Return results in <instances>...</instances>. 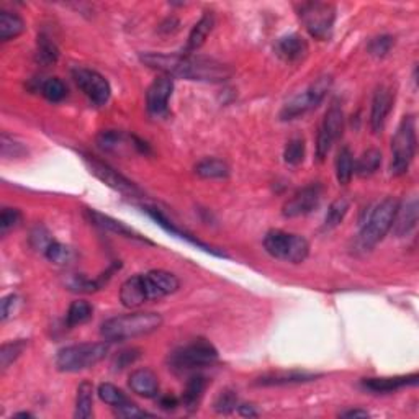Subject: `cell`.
<instances>
[{
  "instance_id": "32",
  "label": "cell",
  "mask_w": 419,
  "mask_h": 419,
  "mask_svg": "<svg viewBox=\"0 0 419 419\" xmlns=\"http://www.w3.org/2000/svg\"><path fill=\"white\" fill-rule=\"evenodd\" d=\"M92 315H94L92 305L85 302V300H77V302H72L71 306H69L67 315H66V325L69 327L85 325L92 320Z\"/></svg>"
},
{
  "instance_id": "27",
  "label": "cell",
  "mask_w": 419,
  "mask_h": 419,
  "mask_svg": "<svg viewBox=\"0 0 419 419\" xmlns=\"http://www.w3.org/2000/svg\"><path fill=\"white\" fill-rule=\"evenodd\" d=\"M25 31V21L20 15L2 10L0 12V40L4 43L18 38Z\"/></svg>"
},
{
  "instance_id": "2",
  "label": "cell",
  "mask_w": 419,
  "mask_h": 419,
  "mask_svg": "<svg viewBox=\"0 0 419 419\" xmlns=\"http://www.w3.org/2000/svg\"><path fill=\"white\" fill-rule=\"evenodd\" d=\"M164 320L154 311H134L107 320L100 327V336L107 342H123L139 336H148L163 326Z\"/></svg>"
},
{
  "instance_id": "9",
  "label": "cell",
  "mask_w": 419,
  "mask_h": 419,
  "mask_svg": "<svg viewBox=\"0 0 419 419\" xmlns=\"http://www.w3.org/2000/svg\"><path fill=\"white\" fill-rule=\"evenodd\" d=\"M298 17L308 33L316 40H327L336 21V7L327 2H303Z\"/></svg>"
},
{
  "instance_id": "13",
  "label": "cell",
  "mask_w": 419,
  "mask_h": 419,
  "mask_svg": "<svg viewBox=\"0 0 419 419\" xmlns=\"http://www.w3.org/2000/svg\"><path fill=\"white\" fill-rule=\"evenodd\" d=\"M321 198H323V187L320 184H310L293 193L285 202L282 208V213L285 218L305 217L315 212L320 207Z\"/></svg>"
},
{
  "instance_id": "48",
  "label": "cell",
  "mask_w": 419,
  "mask_h": 419,
  "mask_svg": "<svg viewBox=\"0 0 419 419\" xmlns=\"http://www.w3.org/2000/svg\"><path fill=\"white\" fill-rule=\"evenodd\" d=\"M20 305L17 295H9L2 300V321H7L12 318L15 311H17V306Z\"/></svg>"
},
{
  "instance_id": "38",
  "label": "cell",
  "mask_w": 419,
  "mask_h": 419,
  "mask_svg": "<svg viewBox=\"0 0 419 419\" xmlns=\"http://www.w3.org/2000/svg\"><path fill=\"white\" fill-rule=\"evenodd\" d=\"M305 153H306L305 139L303 138H292L287 143L285 151H283V159H285V163L290 165H298V164L303 163Z\"/></svg>"
},
{
  "instance_id": "19",
  "label": "cell",
  "mask_w": 419,
  "mask_h": 419,
  "mask_svg": "<svg viewBox=\"0 0 419 419\" xmlns=\"http://www.w3.org/2000/svg\"><path fill=\"white\" fill-rule=\"evenodd\" d=\"M308 43L298 33H290L282 36L276 43V55L285 62H298L308 55Z\"/></svg>"
},
{
  "instance_id": "42",
  "label": "cell",
  "mask_w": 419,
  "mask_h": 419,
  "mask_svg": "<svg viewBox=\"0 0 419 419\" xmlns=\"http://www.w3.org/2000/svg\"><path fill=\"white\" fill-rule=\"evenodd\" d=\"M45 254L48 257V261L62 266V264H66V262H69V259H71L72 252H71V249L67 248V246L58 243V241H53V243L46 248Z\"/></svg>"
},
{
  "instance_id": "36",
  "label": "cell",
  "mask_w": 419,
  "mask_h": 419,
  "mask_svg": "<svg viewBox=\"0 0 419 419\" xmlns=\"http://www.w3.org/2000/svg\"><path fill=\"white\" fill-rule=\"evenodd\" d=\"M26 349V341L18 339L13 342H7L0 347V367L2 370H7L17 359L23 354Z\"/></svg>"
},
{
  "instance_id": "31",
  "label": "cell",
  "mask_w": 419,
  "mask_h": 419,
  "mask_svg": "<svg viewBox=\"0 0 419 419\" xmlns=\"http://www.w3.org/2000/svg\"><path fill=\"white\" fill-rule=\"evenodd\" d=\"M381 165V153L379 149H367L361 154L356 163H354V174L359 177H370L380 169Z\"/></svg>"
},
{
  "instance_id": "7",
  "label": "cell",
  "mask_w": 419,
  "mask_h": 419,
  "mask_svg": "<svg viewBox=\"0 0 419 419\" xmlns=\"http://www.w3.org/2000/svg\"><path fill=\"white\" fill-rule=\"evenodd\" d=\"M416 120L413 115L403 118L398 130L391 139V159L390 170L393 175L406 174L416 154Z\"/></svg>"
},
{
  "instance_id": "3",
  "label": "cell",
  "mask_w": 419,
  "mask_h": 419,
  "mask_svg": "<svg viewBox=\"0 0 419 419\" xmlns=\"http://www.w3.org/2000/svg\"><path fill=\"white\" fill-rule=\"evenodd\" d=\"M218 361V351L207 339H195L185 346L174 349L169 354V369L175 374L193 372V370L205 369Z\"/></svg>"
},
{
  "instance_id": "49",
  "label": "cell",
  "mask_w": 419,
  "mask_h": 419,
  "mask_svg": "<svg viewBox=\"0 0 419 419\" xmlns=\"http://www.w3.org/2000/svg\"><path fill=\"white\" fill-rule=\"evenodd\" d=\"M159 406L163 408L164 411H174L177 410V406H179V400L175 398V396H163V398L159 400Z\"/></svg>"
},
{
  "instance_id": "8",
  "label": "cell",
  "mask_w": 419,
  "mask_h": 419,
  "mask_svg": "<svg viewBox=\"0 0 419 419\" xmlns=\"http://www.w3.org/2000/svg\"><path fill=\"white\" fill-rule=\"evenodd\" d=\"M332 85V77L327 76H320L315 80L313 84L310 85L305 92L295 95L292 100H288L281 111V118L283 121L297 120V118L303 116L308 111L315 110L321 102L326 99L327 92H330Z\"/></svg>"
},
{
  "instance_id": "43",
  "label": "cell",
  "mask_w": 419,
  "mask_h": 419,
  "mask_svg": "<svg viewBox=\"0 0 419 419\" xmlns=\"http://www.w3.org/2000/svg\"><path fill=\"white\" fill-rule=\"evenodd\" d=\"M393 45H395L393 36L381 35L369 43V53L375 58H383V56L388 55L391 48H393Z\"/></svg>"
},
{
  "instance_id": "45",
  "label": "cell",
  "mask_w": 419,
  "mask_h": 419,
  "mask_svg": "<svg viewBox=\"0 0 419 419\" xmlns=\"http://www.w3.org/2000/svg\"><path fill=\"white\" fill-rule=\"evenodd\" d=\"M21 222V213L17 208H4L2 214H0V233L5 236L10 229L18 227Z\"/></svg>"
},
{
  "instance_id": "23",
  "label": "cell",
  "mask_w": 419,
  "mask_h": 419,
  "mask_svg": "<svg viewBox=\"0 0 419 419\" xmlns=\"http://www.w3.org/2000/svg\"><path fill=\"white\" fill-rule=\"evenodd\" d=\"M120 302L123 303V306H126V308H138V306L149 302L146 288H144L143 273L133 276L128 278V281L123 282V285L120 288Z\"/></svg>"
},
{
  "instance_id": "4",
  "label": "cell",
  "mask_w": 419,
  "mask_h": 419,
  "mask_svg": "<svg viewBox=\"0 0 419 419\" xmlns=\"http://www.w3.org/2000/svg\"><path fill=\"white\" fill-rule=\"evenodd\" d=\"M109 349V342H84L62 347L56 356V367L61 372H80L104 361Z\"/></svg>"
},
{
  "instance_id": "52",
  "label": "cell",
  "mask_w": 419,
  "mask_h": 419,
  "mask_svg": "<svg viewBox=\"0 0 419 419\" xmlns=\"http://www.w3.org/2000/svg\"><path fill=\"white\" fill-rule=\"evenodd\" d=\"M17 418H31L30 413H18Z\"/></svg>"
},
{
  "instance_id": "21",
  "label": "cell",
  "mask_w": 419,
  "mask_h": 419,
  "mask_svg": "<svg viewBox=\"0 0 419 419\" xmlns=\"http://www.w3.org/2000/svg\"><path fill=\"white\" fill-rule=\"evenodd\" d=\"M418 224V200L416 198H411L403 203V205H398V210H396L393 224H391V231L396 238H405L411 233L413 229L416 228Z\"/></svg>"
},
{
  "instance_id": "29",
  "label": "cell",
  "mask_w": 419,
  "mask_h": 419,
  "mask_svg": "<svg viewBox=\"0 0 419 419\" xmlns=\"http://www.w3.org/2000/svg\"><path fill=\"white\" fill-rule=\"evenodd\" d=\"M94 415V385L90 381H82L77 388L76 413L77 419H89Z\"/></svg>"
},
{
  "instance_id": "11",
  "label": "cell",
  "mask_w": 419,
  "mask_h": 419,
  "mask_svg": "<svg viewBox=\"0 0 419 419\" xmlns=\"http://www.w3.org/2000/svg\"><path fill=\"white\" fill-rule=\"evenodd\" d=\"M344 131V111L339 102H332L325 114L323 123L320 126L318 139H316V158L325 160L327 153L331 151L332 144L341 138Z\"/></svg>"
},
{
  "instance_id": "15",
  "label": "cell",
  "mask_w": 419,
  "mask_h": 419,
  "mask_svg": "<svg viewBox=\"0 0 419 419\" xmlns=\"http://www.w3.org/2000/svg\"><path fill=\"white\" fill-rule=\"evenodd\" d=\"M144 288H146L148 300H160L179 290V278L168 271H149L143 273Z\"/></svg>"
},
{
  "instance_id": "41",
  "label": "cell",
  "mask_w": 419,
  "mask_h": 419,
  "mask_svg": "<svg viewBox=\"0 0 419 419\" xmlns=\"http://www.w3.org/2000/svg\"><path fill=\"white\" fill-rule=\"evenodd\" d=\"M238 406L239 401L234 390H223L222 393L218 395V398L214 400V410L222 413V415H229V413H233Z\"/></svg>"
},
{
  "instance_id": "25",
  "label": "cell",
  "mask_w": 419,
  "mask_h": 419,
  "mask_svg": "<svg viewBox=\"0 0 419 419\" xmlns=\"http://www.w3.org/2000/svg\"><path fill=\"white\" fill-rule=\"evenodd\" d=\"M213 26H214V15L212 12H205L190 31L189 40H187V46L184 50L185 55H192V53L200 50V48L205 45L208 35L212 33Z\"/></svg>"
},
{
  "instance_id": "35",
  "label": "cell",
  "mask_w": 419,
  "mask_h": 419,
  "mask_svg": "<svg viewBox=\"0 0 419 419\" xmlns=\"http://www.w3.org/2000/svg\"><path fill=\"white\" fill-rule=\"evenodd\" d=\"M349 212V200L344 197L336 198L334 202L330 205L327 210L326 218H325V229H334L342 223V219L346 218Z\"/></svg>"
},
{
  "instance_id": "5",
  "label": "cell",
  "mask_w": 419,
  "mask_h": 419,
  "mask_svg": "<svg viewBox=\"0 0 419 419\" xmlns=\"http://www.w3.org/2000/svg\"><path fill=\"white\" fill-rule=\"evenodd\" d=\"M398 205L400 202L396 198L386 197L372 210L367 222L362 224L361 234H359V241L364 249L375 248L388 234V231H391Z\"/></svg>"
},
{
  "instance_id": "28",
  "label": "cell",
  "mask_w": 419,
  "mask_h": 419,
  "mask_svg": "<svg viewBox=\"0 0 419 419\" xmlns=\"http://www.w3.org/2000/svg\"><path fill=\"white\" fill-rule=\"evenodd\" d=\"M133 138L134 136H130V134H126L123 131L107 130V131H102L99 136H97V146H99L100 149H104V151L114 153V151H118V149L125 148L128 143L133 141ZM128 146H133L134 149H136L134 144H128Z\"/></svg>"
},
{
  "instance_id": "26",
  "label": "cell",
  "mask_w": 419,
  "mask_h": 419,
  "mask_svg": "<svg viewBox=\"0 0 419 419\" xmlns=\"http://www.w3.org/2000/svg\"><path fill=\"white\" fill-rule=\"evenodd\" d=\"M208 381L203 375L193 374L185 385L184 395H182V405H184L189 411L197 410L203 398V393H205Z\"/></svg>"
},
{
  "instance_id": "50",
  "label": "cell",
  "mask_w": 419,
  "mask_h": 419,
  "mask_svg": "<svg viewBox=\"0 0 419 419\" xmlns=\"http://www.w3.org/2000/svg\"><path fill=\"white\" fill-rule=\"evenodd\" d=\"M238 411H239V415L244 416V418H256L257 415H259V413L256 411V408L252 405H239Z\"/></svg>"
},
{
  "instance_id": "20",
  "label": "cell",
  "mask_w": 419,
  "mask_h": 419,
  "mask_svg": "<svg viewBox=\"0 0 419 419\" xmlns=\"http://www.w3.org/2000/svg\"><path fill=\"white\" fill-rule=\"evenodd\" d=\"M419 381L418 374L400 375V377H381V379H365L362 386L372 393H393L405 386H416Z\"/></svg>"
},
{
  "instance_id": "18",
  "label": "cell",
  "mask_w": 419,
  "mask_h": 419,
  "mask_svg": "<svg viewBox=\"0 0 419 419\" xmlns=\"http://www.w3.org/2000/svg\"><path fill=\"white\" fill-rule=\"evenodd\" d=\"M84 214H85V218H87L90 223L95 224V227L102 228V229L110 231V233H115L118 236H125V238L143 241V243L151 244V241H148L146 238H143V236L138 234L136 231H134L133 228L126 227L125 223L118 222V219L109 217V214H104V213L97 212V210H94V208H85L84 210Z\"/></svg>"
},
{
  "instance_id": "6",
  "label": "cell",
  "mask_w": 419,
  "mask_h": 419,
  "mask_svg": "<svg viewBox=\"0 0 419 419\" xmlns=\"http://www.w3.org/2000/svg\"><path fill=\"white\" fill-rule=\"evenodd\" d=\"M264 248L273 259L285 261L290 264H302L310 254V243L303 236L282 229L268 231L264 238Z\"/></svg>"
},
{
  "instance_id": "22",
  "label": "cell",
  "mask_w": 419,
  "mask_h": 419,
  "mask_svg": "<svg viewBox=\"0 0 419 419\" xmlns=\"http://www.w3.org/2000/svg\"><path fill=\"white\" fill-rule=\"evenodd\" d=\"M128 385L133 393L144 398H156L159 395V379L151 369H138L131 372Z\"/></svg>"
},
{
  "instance_id": "46",
  "label": "cell",
  "mask_w": 419,
  "mask_h": 419,
  "mask_svg": "<svg viewBox=\"0 0 419 419\" xmlns=\"http://www.w3.org/2000/svg\"><path fill=\"white\" fill-rule=\"evenodd\" d=\"M30 239H31V244H33L36 249H41V251H46L48 246L53 243V239L50 238V233H48L43 227L35 228Z\"/></svg>"
},
{
  "instance_id": "51",
  "label": "cell",
  "mask_w": 419,
  "mask_h": 419,
  "mask_svg": "<svg viewBox=\"0 0 419 419\" xmlns=\"http://www.w3.org/2000/svg\"><path fill=\"white\" fill-rule=\"evenodd\" d=\"M342 418H369V411L365 410H349L341 413Z\"/></svg>"
},
{
  "instance_id": "39",
  "label": "cell",
  "mask_w": 419,
  "mask_h": 419,
  "mask_svg": "<svg viewBox=\"0 0 419 419\" xmlns=\"http://www.w3.org/2000/svg\"><path fill=\"white\" fill-rule=\"evenodd\" d=\"M99 396L102 401H105L107 405L118 408L121 405H125L130 400H128V396L123 393V391L118 388V386L111 385V383H102L99 386Z\"/></svg>"
},
{
  "instance_id": "24",
  "label": "cell",
  "mask_w": 419,
  "mask_h": 419,
  "mask_svg": "<svg viewBox=\"0 0 419 419\" xmlns=\"http://www.w3.org/2000/svg\"><path fill=\"white\" fill-rule=\"evenodd\" d=\"M320 375L308 374V372H298V370H292V372H277L271 375H264V377L257 379L254 383L257 386H283V385H297V383H306V381L316 380Z\"/></svg>"
},
{
  "instance_id": "44",
  "label": "cell",
  "mask_w": 419,
  "mask_h": 419,
  "mask_svg": "<svg viewBox=\"0 0 419 419\" xmlns=\"http://www.w3.org/2000/svg\"><path fill=\"white\" fill-rule=\"evenodd\" d=\"M141 357V351L136 347H130V349H123L115 356L114 359V369L115 370H123L126 367H130L138 359Z\"/></svg>"
},
{
  "instance_id": "12",
  "label": "cell",
  "mask_w": 419,
  "mask_h": 419,
  "mask_svg": "<svg viewBox=\"0 0 419 419\" xmlns=\"http://www.w3.org/2000/svg\"><path fill=\"white\" fill-rule=\"evenodd\" d=\"M74 80H76L77 87L82 90L84 95L95 105H105L110 100L111 87L100 72L87 67H77L72 71Z\"/></svg>"
},
{
  "instance_id": "37",
  "label": "cell",
  "mask_w": 419,
  "mask_h": 419,
  "mask_svg": "<svg viewBox=\"0 0 419 419\" xmlns=\"http://www.w3.org/2000/svg\"><path fill=\"white\" fill-rule=\"evenodd\" d=\"M41 94L46 100H50V102H53V104H56V102H61L64 97H66L67 89H66V85H64V82L61 79L50 77V79H46L45 82L41 84Z\"/></svg>"
},
{
  "instance_id": "16",
  "label": "cell",
  "mask_w": 419,
  "mask_h": 419,
  "mask_svg": "<svg viewBox=\"0 0 419 419\" xmlns=\"http://www.w3.org/2000/svg\"><path fill=\"white\" fill-rule=\"evenodd\" d=\"M395 104V92L390 85L381 84L377 87L372 99V109H370V128L374 133L383 130L386 118H388Z\"/></svg>"
},
{
  "instance_id": "17",
  "label": "cell",
  "mask_w": 419,
  "mask_h": 419,
  "mask_svg": "<svg viewBox=\"0 0 419 419\" xmlns=\"http://www.w3.org/2000/svg\"><path fill=\"white\" fill-rule=\"evenodd\" d=\"M144 212H146V213L149 214V217H151V218L154 219V222L159 224L160 228L168 231V233L174 234V236H179V238L185 239L187 243H190V244H193V246H197V248H200V249H203V251H207V252H210V254L218 256V257H227V254H224V252L213 249L212 246H208L207 243H203V241L198 239L197 236L190 234L189 231H185V229H182V228L177 227V224H175L174 222H170V219H169L168 217H165V214H164L163 212H160V210H158V208H151V207H144Z\"/></svg>"
},
{
  "instance_id": "34",
  "label": "cell",
  "mask_w": 419,
  "mask_h": 419,
  "mask_svg": "<svg viewBox=\"0 0 419 419\" xmlns=\"http://www.w3.org/2000/svg\"><path fill=\"white\" fill-rule=\"evenodd\" d=\"M354 175V156L347 146L341 148L336 158V179L341 185H347Z\"/></svg>"
},
{
  "instance_id": "14",
  "label": "cell",
  "mask_w": 419,
  "mask_h": 419,
  "mask_svg": "<svg viewBox=\"0 0 419 419\" xmlns=\"http://www.w3.org/2000/svg\"><path fill=\"white\" fill-rule=\"evenodd\" d=\"M174 92V80L169 76H160L148 87L146 107L154 116H165L169 111V99Z\"/></svg>"
},
{
  "instance_id": "47",
  "label": "cell",
  "mask_w": 419,
  "mask_h": 419,
  "mask_svg": "<svg viewBox=\"0 0 419 419\" xmlns=\"http://www.w3.org/2000/svg\"><path fill=\"white\" fill-rule=\"evenodd\" d=\"M115 411H116V415L121 416V418H144V416H153L151 413L139 410V408L136 405H134V403H131V401H128V403H125V405L115 408Z\"/></svg>"
},
{
  "instance_id": "33",
  "label": "cell",
  "mask_w": 419,
  "mask_h": 419,
  "mask_svg": "<svg viewBox=\"0 0 419 419\" xmlns=\"http://www.w3.org/2000/svg\"><path fill=\"white\" fill-rule=\"evenodd\" d=\"M59 59V50L56 43L53 41L50 36L41 33L36 41V61L43 66H53Z\"/></svg>"
},
{
  "instance_id": "30",
  "label": "cell",
  "mask_w": 419,
  "mask_h": 419,
  "mask_svg": "<svg viewBox=\"0 0 419 419\" xmlns=\"http://www.w3.org/2000/svg\"><path fill=\"white\" fill-rule=\"evenodd\" d=\"M195 174L202 179H227L229 175V165L222 159L208 158L195 165Z\"/></svg>"
},
{
  "instance_id": "40",
  "label": "cell",
  "mask_w": 419,
  "mask_h": 419,
  "mask_svg": "<svg viewBox=\"0 0 419 419\" xmlns=\"http://www.w3.org/2000/svg\"><path fill=\"white\" fill-rule=\"evenodd\" d=\"M0 148H2V158L5 159H17L26 154V148L23 144L18 143L13 136H10L7 133H2L0 138Z\"/></svg>"
},
{
  "instance_id": "10",
  "label": "cell",
  "mask_w": 419,
  "mask_h": 419,
  "mask_svg": "<svg viewBox=\"0 0 419 419\" xmlns=\"http://www.w3.org/2000/svg\"><path fill=\"white\" fill-rule=\"evenodd\" d=\"M84 163L87 164L90 174L95 175L100 182H104L105 185H109L110 189L123 193L126 197H141L143 190L139 189L136 184H133L130 179H126L125 175H121L120 172L115 170L111 165H109L104 160L94 158L90 154H84Z\"/></svg>"
},
{
  "instance_id": "1",
  "label": "cell",
  "mask_w": 419,
  "mask_h": 419,
  "mask_svg": "<svg viewBox=\"0 0 419 419\" xmlns=\"http://www.w3.org/2000/svg\"><path fill=\"white\" fill-rule=\"evenodd\" d=\"M141 62L154 71L163 72L164 76L198 80V82H224L233 76L228 64H223L213 58L192 56L185 53H179V55L144 53L141 55Z\"/></svg>"
}]
</instances>
